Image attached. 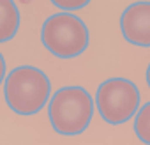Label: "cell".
<instances>
[{
    "mask_svg": "<svg viewBox=\"0 0 150 145\" xmlns=\"http://www.w3.org/2000/svg\"><path fill=\"white\" fill-rule=\"evenodd\" d=\"M4 97L14 113L35 115L50 103L51 82L39 67L18 65L4 80Z\"/></svg>",
    "mask_w": 150,
    "mask_h": 145,
    "instance_id": "cell-1",
    "label": "cell"
},
{
    "mask_svg": "<svg viewBox=\"0 0 150 145\" xmlns=\"http://www.w3.org/2000/svg\"><path fill=\"white\" fill-rule=\"evenodd\" d=\"M94 117V99L80 85L58 89L48 103V119L55 133L78 136L87 131Z\"/></svg>",
    "mask_w": 150,
    "mask_h": 145,
    "instance_id": "cell-2",
    "label": "cell"
},
{
    "mask_svg": "<svg viewBox=\"0 0 150 145\" xmlns=\"http://www.w3.org/2000/svg\"><path fill=\"white\" fill-rule=\"evenodd\" d=\"M42 46L58 58H76L90 43L88 27L72 13H57L50 16L41 28Z\"/></svg>",
    "mask_w": 150,
    "mask_h": 145,
    "instance_id": "cell-3",
    "label": "cell"
},
{
    "mask_svg": "<svg viewBox=\"0 0 150 145\" xmlns=\"http://www.w3.org/2000/svg\"><path fill=\"white\" fill-rule=\"evenodd\" d=\"M139 101V89L127 78H108L96 92V108L101 119L111 126H120L134 119Z\"/></svg>",
    "mask_w": 150,
    "mask_h": 145,
    "instance_id": "cell-4",
    "label": "cell"
},
{
    "mask_svg": "<svg viewBox=\"0 0 150 145\" xmlns=\"http://www.w3.org/2000/svg\"><path fill=\"white\" fill-rule=\"evenodd\" d=\"M120 30L129 44L150 48V2L141 0L127 6L120 16Z\"/></svg>",
    "mask_w": 150,
    "mask_h": 145,
    "instance_id": "cell-5",
    "label": "cell"
},
{
    "mask_svg": "<svg viewBox=\"0 0 150 145\" xmlns=\"http://www.w3.org/2000/svg\"><path fill=\"white\" fill-rule=\"evenodd\" d=\"M21 16L14 0H0V43L11 41L20 30Z\"/></svg>",
    "mask_w": 150,
    "mask_h": 145,
    "instance_id": "cell-6",
    "label": "cell"
},
{
    "mask_svg": "<svg viewBox=\"0 0 150 145\" xmlns=\"http://www.w3.org/2000/svg\"><path fill=\"white\" fill-rule=\"evenodd\" d=\"M134 133L139 141H143L145 145H150V101L139 106L134 117Z\"/></svg>",
    "mask_w": 150,
    "mask_h": 145,
    "instance_id": "cell-7",
    "label": "cell"
},
{
    "mask_svg": "<svg viewBox=\"0 0 150 145\" xmlns=\"http://www.w3.org/2000/svg\"><path fill=\"white\" fill-rule=\"evenodd\" d=\"M50 2L62 9V13H72V11H80L83 7H87L92 0H50Z\"/></svg>",
    "mask_w": 150,
    "mask_h": 145,
    "instance_id": "cell-8",
    "label": "cell"
},
{
    "mask_svg": "<svg viewBox=\"0 0 150 145\" xmlns=\"http://www.w3.org/2000/svg\"><path fill=\"white\" fill-rule=\"evenodd\" d=\"M6 71H7V69H6V58H4L2 53H0V87L4 85V80H6V76H7Z\"/></svg>",
    "mask_w": 150,
    "mask_h": 145,
    "instance_id": "cell-9",
    "label": "cell"
},
{
    "mask_svg": "<svg viewBox=\"0 0 150 145\" xmlns=\"http://www.w3.org/2000/svg\"><path fill=\"white\" fill-rule=\"evenodd\" d=\"M145 78H146V85H148V89H150V64H148V67H146V72H145Z\"/></svg>",
    "mask_w": 150,
    "mask_h": 145,
    "instance_id": "cell-10",
    "label": "cell"
}]
</instances>
